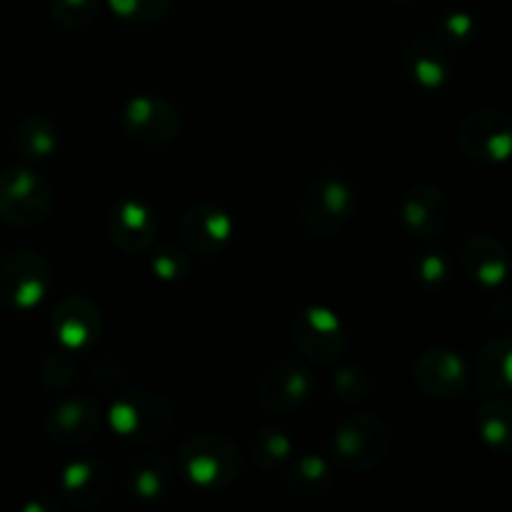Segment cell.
<instances>
[{
  "label": "cell",
  "mask_w": 512,
  "mask_h": 512,
  "mask_svg": "<svg viewBox=\"0 0 512 512\" xmlns=\"http://www.w3.org/2000/svg\"><path fill=\"white\" fill-rule=\"evenodd\" d=\"M78 375V365H75V358L70 350H63L55 345V350H50L43 358V365H40V380L48 390H65Z\"/></svg>",
  "instance_id": "obj_31"
},
{
  "label": "cell",
  "mask_w": 512,
  "mask_h": 512,
  "mask_svg": "<svg viewBox=\"0 0 512 512\" xmlns=\"http://www.w3.org/2000/svg\"><path fill=\"white\" fill-rule=\"evenodd\" d=\"M110 430L133 445H158L170 438L175 428L173 405L150 390L115 393L108 413Z\"/></svg>",
  "instance_id": "obj_2"
},
{
  "label": "cell",
  "mask_w": 512,
  "mask_h": 512,
  "mask_svg": "<svg viewBox=\"0 0 512 512\" xmlns=\"http://www.w3.org/2000/svg\"><path fill=\"white\" fill-rule=\"evenodd\" d=\"M313 393L308 365L295 358H280L265 368L258 383V400L268 413L288 415L298 410Z\"/></svg>",
  "instance_id": "obj_11"
},
{
  "label": "cell",
  "mask_w": 512,
  "mask_h": 512,
  "mask_svg": "<svg viewBox=\"0 0 512 512\" xmlns=\"http://www.w3.org/2000/svg\"><path fill=\"white\" fill-rule=\"evenodd\" d=\"M53 510H60V505L53 503V500H33V503H28L23 508V512H53Z\"/></svg>",
  "instance_id": "obj_34"
},
{
  "label": "cell",
  "mask_w": 512,
  "mask_h": 512,
  "mask_svg": "<svg viewBox=\"0 0 512 512\" xmlns=\"http://www.w3.org/2000/svg\"><path fill=\"white\" fill-rule=\"evenodd\" d=\"M105 3L120 20L148 25L168 18L175 0H105Z\"/></svg>",
  "instance_id": "obj_29"
},
{
  "label": "cell",
  "mask_w": 512,
  "mask_h": 512,
  "mask_svg": "<svg viewBox=\"0 0 512 512\" xmlns=\"http://www.w3.org/2000/svg\"><path fill=\"white\" fill-rule=\"evenodd\" d=\"M50 333L58 348L70 350L73 355L85 353L100 340L103 313L88 295H68L53 308Z\"/></svg>",
  "instance_id": "obj_10"
},
{
  "label": "cell",
  "mask_w": 512,
  "mask_h": 512,
  "mask_svg": "<svg viewBox=\"0 0 512 512\" xmlns=\"http://www.w3.org/2000/svg\"><path fill=\"white\" fill-rule=\"evenodd\" d=\"M463 268L480 288L495 290L508 280V248L495 235L478 233L463 245Z\"/></svg>",
  "instance_id": "obj_19"
},
{
  "label": "cell",
  "mask_w": 512,
  "mask_h": 512,
  "mask_svg": "<svg viewBox=\"0 0 512 512\" xmlns=\"http://www.w3.org/2000/svg\"><path fill=\"white\" fill-rule=\"evenodd\" d=\"M333 390L345 405H360L373 393V380L360 365H343L333 373Z\"/></svg>",
  "instance_id": "obj_28"
},
{
  "label": "cell",
  "mask_w": 512,
  "mask_h": 512,
  "mask_svg": "<svg viewBox=\"0 0 512 512\" xmlns=\"http://www.w3.org/2000/svg\"><path fill=\"white\" fill-rule=\"evenodd\" d=\"M480 440L498 455H510L512 448V405L505 398L485 400L475 415Z\"/></svg>",
  "instance_id": "obj_24"
},
{
  "label": "cell",
  "mask_w": 512,
  "mask_h": 512,
  "mask_svg": "<svg viewBox=\"0 0 512 512\" xmlns=\"http://www.w3.org/2000/svg\"><path fill=\"white\" fill-rule=\"evenodd\" d=\"M293 450V438L283 428H278V425H265L250 440L253 463L263 473H278V470H283L293 460Z\"/></svg>",
  "instance_id": "obj_25"
},
{
  "label": "cell",
  "mask_w": 512,
  "mask_h": 512,
  "mask_svg": "<svg viewBox=\"0 0 512 512\" xmlns=\"http://www.w3.org/2000/svg\"><path fill=\"white\" fill-rule=\"evenodd\" d=\"M413 378L415 385L430 398L453 400L460 398L468 388L470 368L458 350L435 345L415 358Z\"/></svg>",
  "instance_id": "obj_12"
},
{
  "label": "cell",
  "mask_w": 512,
  "mask_h": 512,
  "mask_svg": "<svg viewBox=\"0 0 512 512\" xmlns=\"http://www.w3.org/2000/svg\"><path fill=\"white\" fill-rule=\"evenodd\" d=\"M105 413L100 403L90 395H65L45 418V430L53 443L65 445V448H80L90 443L103 428Z\"/></svg>",
  "instance_id": "obj_13"
},
{
  "label": "cell",
  "mask_w": 512,
  "mask_h": 512,
  "mask_svg": "<svg viewBox=\"0 0 512 512\" xmlns=\"http://www.w3.org/2000/svg\"><path fill=\"white\" fill-rule=\"evenodd\" d=\"M120 123L133 140L160 148L178 138L183 130V115H180L178 105L160 95L138 93L125 100Z\"/></svg>",
  "instance_id": "obj_8"
},
{
  "label": "cell",
  "mask_w": 512,
  "mask_h": 512,
  "mask_svg": "<svg viewBox=\"0 0 512 512\" xmlns=\"http://www.w3.org/2000/svg\"><path fill=\"white\" fill-rule=\"evenodd\" d=\"M290 493L295 498L313 500L320 498L333 485V465L325 455L320 453H305L295 458L288 468V478H285Z\"/></svg>",
  "instance_id": "obj_21"
},
{
  "label": "cell",
  "mask_w": 512,
  "mask_h": 512,
  "mask_svg": "<svg viewBox=\"0 0 512 512\" xmlns=\"http://www.w3.org/2000/svg\"><path fill=\"white\" fill-rule=\"evenodd\" d=\"M235 233L233 218L215 203H193L180 218V235L190 253L220 255L230 245Z\"/></svg>",
  "instance_id": "obj_15"
},
{
  "label": "cell",
  "mask_w": 512,
  "mask_h": 512,
  "mask_svg": "<svg viewBox=\"0 0 512 512\" xmlns=\"http://www.w3.org/2000/svg\"><path fill=\"white\" fill-rule=\"evenodd\" d=\"M510 355V335H498V338L488 340L480 348L478 360H475V375H478V383L483 385V390H488V393H508L512 388Z\"/></svg>",
  "instance_id": "obj_22"
},
{
  "label": "cell",
  "mask_w": 512,
  "mask_h": 512,
  "mask_svg": "<svg viewBox=\"0 0 512 512\" xmlns=\"http://www.w3.org/2000/svg\"><path fill=\"white\" fill-rule=\"evenodd\" d=\"M458 143L468 158L480 165H500L510 158L512 123L503 110L480 108L458 125Z\"/></svg>",
  "instance_id": "obj_9"
},
{
  "label": "cell",
  "mask_w": 512,
  "mask_h": 512,
  "mask_svg": "<svg viewBox=\"0 0 512 512\" xmlns=\"http://www.w3.org/2000/svg\"><path fill=\"white\" fill-rule=\"evenodd\" d=\"M113 475L100 458H78L63 468L58 478V493L63 503L78 510H90L103 503L110 493Z\"/></svg>",
  "instance_id": "obj_17"
},
{
  "label": "cell",
  "mask_w": 512,
  "mask_h": 512,
  "mask_svg": "<svg viewBox=\"0 0 512 512\" xmlns=\"http://www.w3.org/2000/svg\"><path fill=\"white\" fill-rule=\"evenodd\" d=\"M173 488V468L158 453H145L133 460L128 473V490L140 503H158Z\"/></svg>",
  "instance_id": "obj_20"
},
{
  "label": "cell",
  "mask_w": 512,
  "mask_h": 512,
  "mask_svg": "<svg viewBox=\"0 0 512 512\" xmlns=\"http://www.w3.org/2000/svg\"><path fill=\"white\" fill-rule=\"evenodd\" d=\"M53 213V188L33 168L0 170V220L13 228H35Z\"/></svg>",
  "instance_id": "obj_6"
},
{
  "label": "cell",
  "mask_w": 512,
  "mask_h": 512,
  "mask_svg": "<svg viewBox=\"0 0 512 512\" xmlns=\"http://www.w3.org/2000/svg\"><path fill=\"white\" fill-rule=\"evenodd\" d=\"M475 33H478V23H475L473 15L465 13V10H448V13L440 18L435 38H438L445 48L453 50L465 48L468 43H473Z\"/></svg>",
  "instance_id": "obj_30"
},
{
  "label": "cell",
  "mask_w": 512,
  "mask_h": 512,
  "mask_svg": "<svg viewBox=\"0 0 512 512\" xmlns=\"http://www.w3.org/2000/svg\"><path fill=\"white\" fill-rule=\"evenodd\" d=\"M355 213V188L340 170L328 168L305 188L298 223L313 238H333Z\"/></svg>",
  "instance_id": "obj_3"
},
{
  "label": "cell",
  "mask_w": 512,
  "mask_h": 512,
  "mask_svg": "<svg viewBox=\"0 0 512 512\" xmlns=\"http://www.w3.org/2000/svg\"><path fill=\"white\" fill-rule=\"evenodd\" d=\"M150 270H153L155 278L163 280V283H180V280H185L193 273L190 250L173 243L158 245V248H153V253H150Z\"/></svg>",
  "instance_id": "obj_26"
},
{
  "label": "cell",
  "mask_w": 512,
  "mask_h": 512,
  "mask_svg": "<svg viewBox=\"0 0 512 512\" xmlns=\"http://www.w3.org/2000/svg\"><path fill=\"white\" fill-rule=\"evenodd\" d=\"M395 3H410V0H395Z\"/></svg>",
  "instance_id": "obj_35"
},
{
  "label": "cell",
  "mask_w": 512,
  "mask_h": 512,
  "mask_svg": "<svg viewBox=\"0 0 512 512\" xmlns=\"http://www.w3.org/2000/svg\"><path fill=\"white\" fill-rule=\"evenodd\" d=\"M103 0H48L50 18L65 30H78L100 15Z\"/></svg>",
  "instance_id": "obj_27"
},
{
  "label": "cell",
  "mask_w": 512,
  "mask_h": 512,
  "mask_svg": "<svg viewBox=\"0 0 512 512\" xmlns=\"http://www.w3.org/2000/svg\"><path fill=\"white\" fill-rule=\"evenodd\" d=\"M178 473L190 488L200 493H218L240 478L243 455L225 435L198 433L180 445Z\"/></svg>",
  "instance_id": "obj_1"
},
{
  "label": "cell",
  "mask_w": 512,
  "mask_h": 512,
  "mask_svg": "<svg viewBox=\"0 0 512 512\" xmlns=\"http://www.w3.org/2000/svg\"><path fill=\"white\" fill-rule=\"evenodd\" d=\"M50 263L33 248H13L0 255V310L28 313L48 295Z\"/></svg>",
  "instance_id": "obj_5"
},
{
  "label": "cell",
  "mask_w": 512,
  "mask_h": 512,
  "mask_svg": "<svg viewBox=\"0 0 512 512\" xmlns=\"http://www.w3.org/2000/svg\"><path fill=\"white\" fill-rule=\"evenodd\" d=\"M293 345L310 363H335L348 348V328L328 305H308L293 318Z\"/></svg>",
  "instance_id": "obj_7"
},
{
  "label": "cell",
  "mask_w": 512,
  "mask_h": 512,
  "mask_svg": "<svg viewBox=\"0 0 512 512\" xmlns=\"http://www.w3.org/2000/svg\"><path fill=\"white\" fill-rule=\"evenodd\" d=\"M110 240L125 253H145L158 235V215L140 198H123L108 213Z\"/></svg>",
  "instance_id": "obj_16"
},
{
  "label": "cell",
  "mask_w": 512,
  "mask_h": 512,
  "mask_svg": "<svg viewBox=\"0 0 512 512\" xmlns=\"http://www.w3.org/2000/svg\"><path fill=\"white\" fill-rule=\"evenodd\" d=\"M13 148L25 160H48L58 150V128L50 118L30 113L15 125Z\"/></svg>",
  "instance_id": "obj_23"
},
{
  "label": "cell",
  "mask_w": 512,
  "mask_h": 512,
  "mask_svg": "<svg viewBox=\"0 0 512 512\" xmlns=\"http://www.w3.org/2000/svg\"><path fill=\"white\" fill-rule=\"evenodd\" d=\"M403 70L415 88L425 93L445 88L453 75L450 50L435 35H418L403 50Z\"/></svg>",
  "instance_id": "obj_18"
},
{
  "label": "cell",
  "mask_w": 512,
  "mask_h": 512,
  "mask_svg": "<svg viewBox=\"0 0 512 512\" xmlns=\"http://www.w3.org/2000/svg\"><path fill=\"white\" fill-rule=\"evenodd\" d=\"M415 278L425 290H440L450 278V263L443 250H428L415 260Z\"/></svg>",
  "instance_id": "obj_32"
},
{
  "label": "cell",
  "mask_w": 512,
  "mask_h": 512,
  "mask_svg": "<svg viewBox=\"0 0 512 512\" xmlns=\"http://www.w3.org/2000/svg\"><path fill=\"white\" fill-rule=\"evenodd\" d=\"M93 383L98 385L100 390L110 393V390H118L120 383H123V368L115 358H98L93 365Z\"/></svg>",
  "instance_id": "obj_33"
},
{
  "label": "cell",
  "mask_w": 512,
  "mask_h": 512,
  "mask_svg": "<svg viewBox=\"0 0 512 512\" xmlns=\"http://www.w3.org/2000/svg\"><path fill=\"white\" fill-rule=\"evenodd\" d=\"M453 215V205L443 188L433 183H418L405 190L400 200V223L415 240H435L445 233Z\"/></svg>",
  "instance_id": "obj_14"
},
{
  "label": "cell",
  "mask_w": 512,
  "mask_h": 512,
  "mask_svg": "<svg viewBox=\"0 0 512 512\" xmlns=\"http://www.w3.org/2000/svg\"><path fill=\"white\" fill-rule=\"evenodd\" d=\"M390 443V428L378 413H355L333 430L328 450L345 473H368L388 458Z\"/></svg>",
  "instance_id": "obj_4"
}]
</instances>
